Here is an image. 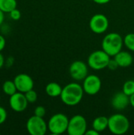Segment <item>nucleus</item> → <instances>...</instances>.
<instances>
[{"mask_svg": "<svg viewBox=\"0 0 134 135\" xmlns=\"http://www.w3.org/2000/svg\"><path fill=\"white\" fill-rule=\"evenodd\" d=\"M4 13L1 9H0V26L2 25L3 21H4V19H5V16H4Z\"/></svg>", "mask_w": 134, "mask_h": 135, "instance_id": "c756f323", "label": "nucleus"}, {"mask_svg": "<svg viewBox=\"0 0 134 135\" xmlns=\"http://www.w3.org/2000/svg\"><path fill=\"white\" fill-rule=\"evenodd\" d=\"M13 81L15 83L17 91L23 93H25L26 92L32 89L34 86V81L32 78L26 74H17L14 78Z\"/></svg>", "mask_w": 134, "mask_h": 135, "instance_id": "f8f14e48", "label": "nucleus"}, {"mask_svg": "<svg viewBox=\"0 0 134 135\" xmlns=\"http://www.w3.org/2000/svg\"><path fill=\"white\" fill-rule=\"evenodd\" d=\"M0 101H1V97H0Z\"/></svg>", "mask_w": 134, "mask_h": 135, "instance_id": "2f4dec72", "label": "nucleus"}, {"mask_svg": "<svg viewBox=\"0 0 134 135\" xmlns=\"http://www.w3.org/2000/svg\"><path fill=\"white\" fill-rule=\"evenodd\" d=\"M123 40H124V44L126 46V47L130 51H134V33L127 34L123 39Z\"/></svg>", "mask_w": 134, "mask_h": 135, "instance_id": "aec40b11", "label": "nucleus"}, {"mask_svg": "<svg viewBox=\"0 0 134 135\" xmlns=\"http://www.w3.org/2000/svg\"><path fill=\"white\" fill-rule=\"evenodd\" d=\"M99 134L100 133L98 131H96V130H94L93 128L89 130V131H87L85 132V134L86 135H99Z\"/></svg>", "mask_w": 134, "mask_h": 135, "instance_id": "bb28decb", "label": "nucleus"}, {"mask_svg": "<svg viewBox=\"0 0 134 135\" xmlns=\"http://www.w3.org/2000/svg\"><path fill=\"white\" fill-rule=\"evenodd\" d=\"M108 26V18L102 13H97L93 15L89 21V27L91 30L96 34H101L105 32Z\"/></svg>", "mask_w": 134, "mask_h": 135, "instance_id": "6e6552de", "label": "nucleus"}, {"mask_svg": "<svg viewBox=\"0 0 134 135\" xmlns=\"http://www.w3.org/2000/svg\"><path fill=\"white\" fill-rule=\"evenodd\" d=\"M6 46V40L2 35H0V51H2Z\"/></svg>", "mask_w": 134, "mask_h": 135, "instance_id": "a878e982", "label": "nucleus"}, {"mask_svg": "<svg viewBox=\"0 0 134 135\" xmlns=\"http://www.w3.org/2000/svg\"><path fill=\"white\" fill-rule=\"evenodd\" d=\"M84 93L83 86L76 82H73L67 84L62 88L60 97L63 104L66 105L75 106L81 101Z\"/></svg>", "mask_w": 134, "mask_h": 135, "instance_id": "f257e3e1", "label": "nucleus"}, {"mask_svg": "<svg viewBox=\"0 0 134 135\" xmlns=\"http://www.w3.org/2000/svg\"><path fill=\"white\" fill-rule=\"evenodd\" d=\"M26 129L31 135H44L47 133L48 127L43 118L34 115L28 119Z\"/></svg>", "mask_w": 134, "mask_h": 135, "instance_id": "423d86ee", "label": "nucleus"}, {"mask_svg": "<svg viewBox=\"0 0 134 135\" xmlns=\"http://www.w3.org/2000/svg\"><path fill=\"white\" fill-rule=\"evenodd\" d=\"M130 103V96L126 94L123 91L116 93L111 100V105L112 107L118 111L125 109Z\"/></svg>", "mask_w": 134, "mask_h": 135, "instance_id": "ddd939ff", "label": "nucleus"}, {"mask_svg": "<svg viewBox=\"0 0 134 135\" xmlns=\"http://www.w3.org/2000/svg\"><path fill=\"white\" fill-rule=\"evenodd\" d=\"M130 105L134 108V93L133 95L130 96Z\"/></svg>", "mask_w": 134, "mask_h": 135, "instance_id": "7c9ffc66", "label": "nucleus"}, {"mask_svg": "<svg viewBox=\"0 0 134 135\" xmlns=\"http://www.w3.org/2000/svg\"><path fill=\"white\" fill-rule=\"evenodd\" d=\"M9 13V17L13 21H18L21 18V13L20 10L17 9V8L13 9L12 11H10Z\"/></svg>", "mask_w": 134, "mask_h": 135, "instance_id": "5701e85b", "label": "nucleus"}, {"mask_svg": "<svg viewBox=\"0 0 134 135\" xmlns=\"http://www.w3.org/2000/svg\"><path fill=\"white\" fill-rule=\"evenodd\" d=\"M24 95H25V97H26L28 102L30 103V104L35 103L37 100V93H36V91L33 90V89L28 91V92H26L24 93Z\"/></svg>", "mask_w": 134, "mask_h": 135, "instance_id": "412c9836", "label": "nucleus"}, {"mask_svg": "<svg viewBox=\"0 0 134 135\" xmlns=\"http://www.w3.org/2000/svg\"><path fill=\"white\" fill-rule=\"evenodd\" d=\"M87 131V121L81 115H75L69 120L67 133L70 135H83Z\"/></svg>", "mask_w": 134, "mask_h": 135, "instance_id": "0eeeda50", "label": "nucleus"}, {"mask_svg": "<svg viewBox=\"0 0 134 135\" xmlns=\"http://www.w3.org/2000/svg\"><path fill=\"white\" fill-rule=\"evenodd\" d=\"M111 0H93V2H95L97 4H100V5H103V4H107L110 2Z\"/></svg>", "mask_w": 134, "mask_h": 135, "instance_id": "cd10ccee", "label": "nucleus"}, {"mask_svg": "<svg viewBox=\"0 0 134 135\" xmlns=\"http://www.w3.org/2000/svg\"><path fill=\"white\" fill-rule=\"evenodd\" d=\"M62 91V88L57 82H50L45 87L46 93L51 97H60Z\"/></svg>", "mask_w": 134, "mask_h": 135, "instance_id": "2eb2a0df", "label": "nucleus"}, {"mask_svg": "<svg viewBox=\"0 0 134 135\" xmlns=\"http://www.w3.org/2000/svg\"><path fill=\"white\" fill-rule=\"evenodd\" d=\"M115 59L117 61L118 66L121 67H129L133 62L132 55L128 51H119L117 55H115Z\"/></svg>", "mask_w": 134, "mask_h": 135, "instance_id": "4468645a", "label": "nucleus"}, {"mask_svg": "<svg viewBox=\"0 0 134 135\" xmlns=\"http://www.w3.org/2000/svg\"><path fill=\"white\" fill-rule=\"evenodd\" d=\"M69 120L68 117L62 113L54 114L50 118L47 123L48 131L52 134H62L67 131Z\"/></svg>", "mask_w": 134, "mask_h": 135, "instance_id": "20e7f679", "label": "nucleus"}, {"mask_svg": "<svg viewBox=\"0 0 134 135\" xmlns=\"http://www.w3.org/2000/svg\"><path fill=\"white\" fill-rule=\"evenodd\" d=\"M17 6V0H0V9L3 13H9L16 9Z\"/></svg>", "mask_w": 134, "mask_h": 135, "instance_id": "f3484780", "label": "nucleus"}, {"mask_svg": "<svg viewBox=\"0 0 134 135\" xmlns=\"http://www.w3.org/2000/svg\"><path fill=\"white\" fill-rule=\"evenodd\" d=\"M70 74L76 81H84L88 76V66L82 61L77 60L70 66Z\"/></svg>", "mask_w": 134, "mask_h": 135, "instance_id": "9d476101", "label": "nucleus"}, {"mask_svg": "<svg viewBox=\"0 0 134 135\" xmlns=\"http://www.w3.org/2000/svg\"><path fill=\"white\" fill-rule=\"evenodd\" d=\"M9 106L11 109L16 112H24L28 104V102L25 97L24 93L21 92H17L9 97Z\"/></svg>", "mask_w": 134, "mask_h": 135, "instance_id": "9b49d317", "label": "nucleus"}, {"mask_svg": "<svg viewBox=\"0 0 134 135\" xmlns=\"http://www.w3.org/2000/svg\"><path fill=\"white\" fill-rule=\"evenodd\" d=\"M108 129L114 134H124L130 129V121L122 114H114L108 118Z\"/></svg>", "mask_w": 134, "mask_h": 135, "instance_id": "7ed1b4c3", "label": "nucleus"}, {"mask_svg": "<svg viewBox=\"0 0 134 135\" xmlns=\"http://www.w3.org/2000/svg\"><path fill=\"white\" fill-rule=\"evenodd\" d=\"M102 82L100 78L95 75L90 74L88 75L83 81V89L85 93L88 95H96L97 94L101 89Z\"/></svg>", "mask_w": 134, "mask_h": 135, "instance_id": "1a4fd4ad", "label": "nucleus"}, {"mask_svg": "<svg viewBox=\"0 0 134 135\" xmlns=\"http://www.w3.org/2000/svg\"><path fill=\"white\" fill-rule=\"evenodd\" d=\"M118 66H118L117 61L115 60V59H110V61H109V62H108V65H107V67H108L110 70H116Z\"/></svg>", "mask_w": 134, "mask_h": 135, "instance_id": "393cba45", "label": "nucleus"}, {"mask_svg": "<svg viewBox=\"0 0 134 135\" xmlns=\"http://www.w3.org/2000/svg\"><path fill=\"white\" fill-rule=\"evenodd\" d=\"M92 128L99 133L104 131L108 128V118L106 116H99L92 122Z\"/></svg>", "mask_w": 134, "mask_h": 135, "instance_id": "dca6fc26", "label": "nucleus"}, {"mask_svg": "<svg viewBox=\"0 0 134 135\" xmlns=\"http://www.w3.org/2000/svg\"><path fill=\"white\" fill-rule=\"evenodd\" d=\"M110 55L103 49L92 52L88 58V65L93 70H100L107 67L110 61Z\"/></svg>", "mask_w": 134, "mask_h": 135, "instance_id": "39448f33", "label": "nucleus"}, {"mask_svg": "<svg viewBox=\"0 0 134 135\" xmlns=\"http://www.w3.org/2000/svg\"><path fill=\"white\" fill-rule=\"evenodd\" d=\"M4 64H5V59H4L2 54L0 51V69L4 66Z\"/></svg>", "mask_w": 134, "mask_h": 135, "instance_id": "c85d7f7f", "label": "nucleus"}, {"mask_svg": "<svg viewBox=\"0 0 134 135\" xmlns=\"http://www.w3.org/2000/svg\"><path fill=\"white\" fill-rule=\"evenodd\" d=\"M6 118H7V112L6 109L3 107L0 106V125H2L6 122Z\"/></svg>", "mask_w": 134, "mask_h": 135, "instance_id": "b1692460", "label": "nucleus"}, {"mask_svg": "<svg viewBox=\"0 0 134 135\" xmlns=\"http://www.w3.org/2000/svg\"><path fill=\"white\" fill-rule=\"evenodd\" d=\"M124 40L120 34L111 32L106 35L102 41V48L110 56H115L122 51Z\"/></svg>", "mask_w": 134, "mask_h": 135, "instance_id": "f03ea898", "label": "nucleus"}, {"mask_svg": "<svg viewBox=\"0 0 134 135\" xmlns=\"http://www.w3.org/2000/svg\"><path fill=\"white\" fill-rule=\"evenodd\" d=\"M34 115H36V116L43 118V116L46 115V109H45V108L43 107V106H37L35 108Z\"/></svg>", "mask_w": 134, "mask_h": 135, "instance_id": "4be33fe9", "label": "nucleus"}, {"mask_svg": "<svg viewBox=\"0 0 134 135\" xmlns=\"http://www.w3.org/2000/svg\"><path fill=\"white\" fill-rule=\"evenodd\" d=\"M122 91L127 94L128 96H131L134 93V81L133 80H129L126 81L122 88Z\"/></svg>", "mask_w": 134, "mask_h": 135, "instance_id": "6ab92c4d", "label": "nucleus"}, {"mask_svg": "<svg viewBox=\"0 0 134 135\" xmlns=\"http://www.w3.org/2000/svg\"><path fill=\"white\" fill-rule=\"evenodd\" d=\"M2 91L8 96H12L17 92V87L13 81H6L2 85Z\"/></svg>", "mask_w": 134, "mask_h": 135, "instance_id": "a211bd4d", "label": "nucleus"}]
</instances>
